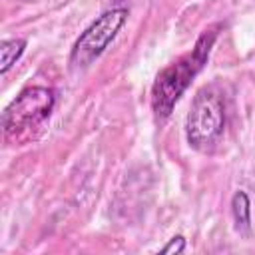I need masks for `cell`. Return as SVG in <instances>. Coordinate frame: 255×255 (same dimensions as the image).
<instances>
[{"mask_svg": "<svg viewBox=\"0 0 255 255\" xmlns=\"http://www.w3.org/2000/svg\"><path fill=\"white\" fill-rule=\"evenodd\" d=\"M231 215L235 221V229L239 233H249V229H251V201L243 189L235 191L231 197Z\"/></svg>", "mask_w": 255, "mask_h": 255, "instance_id": "5b68a950", "label": "cell"}, {"mask_svg": "<svg viewBox=\"0 0 255 255\" xmlns=\"http://www.w3.org/2000/svg\"><path fill=\"white\" fill-rule=\"evenodd\" d=\"M26 50L24 38H6L0 44V74H8V70L22 58Z\"/></svg>", "mask_w": 255, "mask_h": 255, "instance_id": "8992f818", "label": "cell"}, {"mask_svg": "<svg viewBox=\"0 0 255 255\" xmlns=\"http://www.w3.org/2000/svg\"><path fill=\"white\" fill-rule=\"evenodd\" d=\"M56 104V96L52 88L46 86H30L22 90L4 110L2 114V128L4 133L18 135L24 129L36 128L46 118H50Z\"/></svg>", "mask_w": 255, "mask_h": 255, "instance_id": "277c9868", "label": "cell"}, {"mask_svg": "<svg viewBox=\"0 0 255 255\" xmlns=\"http://www.w3.org/2000/svg\"><path fill=\"white\" fill-rule=\"evenodd\" d=\"M183 251H185V237H183V235H175V237H171V239L161 247V253H165V255L183 253Z\"/></svg>", "mask_w": 255, "mask_h": 255, "instance_id": "52a82bcc", "label": "cell"}, {"mask_svg": "<svg viewBox=\"0 0 255 255\" xmlns=\"http://www.w3.org/2000/svg\"><path fill=\"white\" fill-rule=\"evenodd\" d=\"M223 28H225L223 22H215V24L207 26L195 40L191 52L179 56L175 62H171L169 66L159 70V74L155 76L153 86H151V110L157 120H165L173 112L175 104L185 94V90L189 88L193 78L205 68L211 48Z\"/></svg>", "mask_w": 255, "mask_h": 255, "instance_id": "6da1fadb", "label": "cell"}, {"mask_svg": "<svg viewBox=\"0 0 255 255\" xmlns=\"http://www.w3.org/2000/svg\"><path fill=\"white\" fill-rule=\"evenodd\" d=\"M128 14L129 12L124 6H116L102 12L74 42L70 52V64L74 68H86L94 60H98L126 24Z\"/></svg>", "mask_w": 255, "mask_h": 255, "instance_id": "3957f363", "label": "cell"}, {"mask_svg": "<svg viewBox=\"0 0 255 255\" xmlns=\"http://www.w3.org/2000/svg\"><path fill=\"white\" fill-rule=\"evenodd\" d=\"M225 118V98L219 86H203L195 94L185 120L187 143L197 151H211L223 135Z\"/></svg>", "mask_w": 255, "mask_h": 255, "instance_id": "7a4b0ae2", "label": "cell"}]
</instances>
